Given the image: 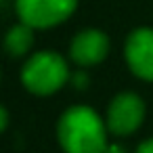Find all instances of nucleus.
Wrapping results in <instances>:
<instances>
[{
	"label": "nucleus",
	"mask_w": 153,
	"mask_h": 153,
	"mask_svg": "<svg viewBox=\"0 0 153 153\" xmlns=\"http://www.w3.org/2000/svg\"><path fill=\"white\" fill-rule=\"evenodd\" d=\"M105 153H126V149H124L122 145H107Z\"/></svg>",
	"instance_id": "nucleus-11"
},
{
	"label": "nucleus",
	"mask_w": 153,
	"mask_h": 153,
	"mask_svg": "<svg viewBox=\"0 0 153 153\" xmlns=\"http://www.w3.org/2000/svg\"><path fill=\"white\" fill-rule=\"evenodd\" d=\"M78 0H17V15L34 30L63 23L74 11Z\"/></svg>",
	"instance_id": "nucleus-4"
},
{
	"label": "nucleus",
	"mask_w": 153,
	"mask_h": 153,
	"mask_svg": "<svg viewBox=\"0 0 153 153\" xmlns=\"http://www.w3.org/2000/svg\"><path fill=\"white\" fill-rule=\"evenodd\" d=\"M32 44H34V27L23 21L19 25H13L4 38V46L11 57H23L25 53H30Z\"/></svg>",
	"instance_id": "nucleus-7"
},
{
	"label": "nucleus",
	"mask_w": 153,
	"mask_h": 153,
	"mask_svg": "<svg viewBox=\"0 0 153 153\" xmlns=\"http://www.w3.org/2000/svg\"><path fill=\"white\" fill-rule=\"evenodd\" d=\"M109 53V38L99 30L80 32L69 46V57L80 67H90L101 63Z\"/></svg>",
	"instance_id": "nucleus-6"
},
{
	"label": "nucleus",
	"mask_w": 153,
	"mask_h": 153,
	"mask_svg": "<svg viewBox=\"0 0 153 153\" xmlns=\"http://www.w3.org/2000/svg\"><path fill=\"white\" fill-rule=\"evenodd\" d=\"M71 78L67 61L53 51H40L32 55L23 69H21V82L23 86L38 97H48L61 90L67 80Z\"/></svg>",
	"instance_id": "nucleus-2"
},
{
	"label": "nucleus",
	"mask_w": 153,
	"mask_h": 153,
	"mask_svg": "<svg viewBox=\"0 0 153 153\" xmlns=\"http://www.w3.org/2000/svg\"><path fill=\"white\" fill-rule=\"evenodd\" d=\"M134 153H153V138L143 140V143L136 147V151H134Z\"/></svg>",
	"instance_id": "nucleus-8"
},
{
	"label": "nucleus",
	"mask_w": 153,
	"mask_h": 153,
	"mask_svg": "<svg viewBox=\"0 0 153 153\" xmlns=\"http://www.w3.org/2000/svg\"><path fill=\"white\" fill-rule=\"evenodd\" d=\"M124 55L130 71L136 78L145 82H153V30L151 27L134 30L126 40Z\"/></svg>",
	"instance_id": "nucleus-5"
},
{
	"label": "nucleus",
	"mask_w": 153,
	"mask_h": 153,
	"mask_svg": "<svg viewBox=\"0 0 153 153\" xmlns=\"http://www.w3.org/2000/svg\"><path fill=\"white\" fill-rule=\"evenodd\" d=\"M107 132V122L88 105L69 107L57 124V138L65 153H105Z\"/></svg>",
	"instance_id": "nucleus-1"
},
{
	"label": "nucleus",
	"mask_w": 153,
	"mask_h": 153,
	"mask_svg": "<svg viewBox=\"0 0 153 153\" xmlns=\"http://www.w3.org/2000/svg\"><path fill=\"white\" fill-rule=\"evenodd\" d=\"M145 120V101L134 92H120L107 107V130L115 136L134 134Z\"/></svg>",
	"instance_id": "nucleus-3"
},
{
	"label": "nucleus",
	"mask_w": 153,
	"mask_h": 153,
	"mask_svg": "<svg viewBox=\"0 0 153 153\" xmlns=\"http://www.w3.org/2000/svg\"><path fill=\"white\" fill-rule=\"evenodd\" d=\"M71 80H74L76 88H84V86L88 84V78H86V74H74V76H71Z\"/></svg>",
	"instance_id": "nucleus-9"
},
{
	"label": "nucleus",
	"mask_w": 153,
	"mask_h": 153,
	"mask_svg": "<svg viewBox=\"0 0 153 153\" xmlns=\"http://www.w3.org/2000/svg\"><path fill=\"white\" fill-rule=\"evenodd\" d=\"M0 115H2V122H0V130H7V126H9V111H7V107L0 109Z\"/></svg>",
	"instance_id": "nucleus-10"
}]
</instances>
